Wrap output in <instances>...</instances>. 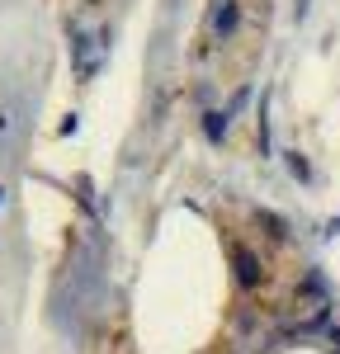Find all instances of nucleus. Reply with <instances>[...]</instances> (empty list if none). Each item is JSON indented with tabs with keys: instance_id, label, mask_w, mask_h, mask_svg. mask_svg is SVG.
<instances>
[{
	"instance_id": "obj_5",
	"label": "nucleus",
	"mask_w": 340,
	"mask_h": 354,
	"mask_svg": "<svg viewBox=\"0 0 340 354\" xmlns=\"http://www.w3.org/2000/svg\"><path fill=\"white\" fill-rule=\"evenodd\" d=\"M223 128H227V113H208V133L218 137V133H223Z\"/></svg>"
},
{
	"instance_id": "obj_1",
	"label": "nucleus",
	"mask_w": 340,
	"mask_h": 354,
	"mask_svg": "<svg viewBox=\"0 0 340 354\" xmlns=\"http://www.w3.org/2000/svg\"><path fill=\"white\" fill-rule=\"evenodd\" d=\"M232 265H236V279H241V288H255L260 279H265V270H260V260H255L246 245H232Z\"/></svg>"
},
{
	"instance_id": "obj_6",
	"label": "nucleus",
	"mask_w": 340,
	"mask_h": 354,
	"mask_svg": "<svg viewBox=\"0 0 340 354\" xmlns=\"http://www.w3.org/2000/svg\"><path fill=\"white\" fill-rule=\"evenodd\" d=\"M0 203H5V189H0Z\"/></svg>"
},
{
	"instance_id": "obj_4",
	"label": "nucleus",
	"mask_w": 340,
	"mask_h": 354,
	"mask_svg": "<svg viewBox=\"0 0 340 354\" xmlns=\"http://www.w3.org/2000/svg\"><path fill=\"white\" fill-rule=\"evenodd\" d=\"M10 128H15V104H5V109H0V142L10 137Z\"/></svg>"
},
{
	"instance_id": "obj_3",
	"label": "nucleus",
	"mask_w": 340,
	"mask_h": 354,
	"mask_svg": "<svg viewBox=\"0 0 340 354\" xmlns=\"http://www.w3.org/2000/svg\"><path fill=\"white\" fill-rule=\"evenodd\" d=\"M288 170H293V175H298V180H308L312 170H308V161H303V156H298V151H288Z\"/></svg>"
},
{
	"instance_id": "obj_2",
	"label": "nucleus",
	"mask_w": 340,
	"mask_h": 354,
	"mask_svg": "<svg viewBox=\"0 0 340 354\" xmlns=\"http://www.w3.org/2000/svg\"><path fill=\"white\" fill-rule=\"evenodd\" d=\"M236 28V5H227L223 15H218V33H232Z\"/></svg>"
}]
</instances>
